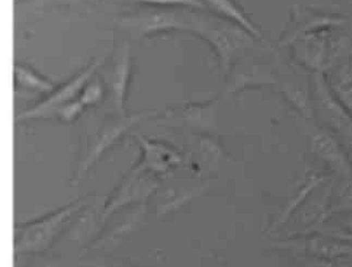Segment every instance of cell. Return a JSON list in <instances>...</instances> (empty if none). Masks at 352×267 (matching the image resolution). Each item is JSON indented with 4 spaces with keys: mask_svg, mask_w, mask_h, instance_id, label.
I'll use <instances>...</instances> for the list:
<instances>
[{
    "mask_svg": "<svg viewBox=\"0 0 352 267\" xmlns=\"http://www.w3.org/2000/svg\"><path fill=\"white\" fill-rule=\"evenodd\" d=\"M92 200L85 197L60 207L30 223L14 227V253L19 255L40 254L50 249L69 224Z\"/></svg>",
    "mask_w": 352,
    "mask_h": 267,
    "instance_id": "cell-1",
    "label": "cell"
},
{
    "mask_svg": "<svg viewBox=\"0 0 352 267\" xmlns=\"http://www.w3.org/2000/svg\"><path fill=\"white\" fill-rule=\"evenodd\" d=\"M155 115V111H142L130 115H119L115 113L109 118H106L87 141L85 154L82 155L72 179V184L76 186L79 184L85 178L87 171L100 160L108 149H111L119 140L122 139L126 132L139 125L141 121Z\"/></svg>",
    "mask_w": 352,
    "mask_h": 267,
    "instance_id": "cell-2",
    "label": "cell"
},
{
    "mask_svg": "<svg viewBox=\"0 0 352 267\" xmlns=\"http://www.w3.org/2000/svg\"><path fill=\"white\" fill-rule=\"evenodd\" d=\"M105 57L95 58L94 61L82 69L79 74L69 80L66 83L61 84L60 87H56L53 93L45 97L42 102L22 111L16 116V122L23 121L37 120V119H56V115L63 106L79 97L83 87L93 79Z\"/></svg>",
    "mask_w": 352,
    "mask_h": 267,
    "instance_id": "cell-3",
    "label": "cell"
},
{
    "mask_svg": "<svg viewBox=\"0 0 352 267\" xmlns=\"http://www.w3.org/2000/svg\"><path fill=\"white\" fill-rule=\"evenodd\" d=\"M161 186L157 175L148 171H143L137 167L132 168L120 181L107 202H105L103 213V224L105 225L115 213L131 205H146L156 190Z\"/></svg>",
    "mask_w": 352,
    "mask_h": 267,
    "instance_id": "cell-4",
    "label": "cell"
},
{
    "mask_svg": "<svg viewBox=\"0 0 352 267\" xmlns=\"http://www.w3.org/2000/svg\"><path fill=\"white\" fill-rule=\"evenodd\" d=\"M137 140L141 149V160L134 167L140 171H148L156 175H163L182 164V155L170 145L147 139L140 134H138Z\"/></svg>",
    "mask_w": 352,
    "mask_h": 267,
    "instance_id": "cell-5",
    "label": "cell"
},
{
    "mask_svg": "<svg viewBox=\"0 0 352 267\" xmlns=\"http://www.w3.org/2000/svg\"><path fill=\"white\" fill-rule=\"evenodd\" d=\"M216 103L188 104L182 107L167 110L164 113L160 125L167 127H182L206 131L213 125Z\"/></svg>",
    "mask_w": 352,
    "mask_h": 267,
    "instance_id": "cell-6",
    "label": "cell"
},
{
    "mask_svg": "<svg viewBox=\"0 0 352 267\" xmlns=\"http://www.w3.org/2000/svg\"><path fill=\"white\" fill-rule=\"evenodd\" d=\"M132 76V54L129 43L119 50L111 74V95L115 113L126 115V100Z\"/></svg>",
    "mask_w": 352,
    "mask_h": 267,
    "instance_id": "cell-7",
    "label": "cell"
},
{
    "mask_svg": "<svg viewBox=\"0 0 352 267\" xmlns=\"http://www.w3.org/2000/svg\"><path fill=\"white\" fill-rule=\"evenodd\" d=\"M284 248L297 249L318 259H334L352 255V244L323 236L292 239L285 242Z\"/></svg>",
    "mask_w": 352,
    "mask_h": 267,
    "instance_id": "cell-8",
    "label": "cell"
},
{
    "mask_svg": "<svg viewBox=\"0 0 352 267\" xmlns=\"http://www.w3.org/2000/svg\"><path fill=\"white\" fill-rule=\"evenodd\" d=\"M311 147L314 154L325 162L340 178L352 177L351 160H348L333 136L325 132H318L313 136Z\"/></svg>",
    "mask_w": 352,
    "mask_h": 267,
    "instance_id": "cell-9",
    "label": "cell"
},
{
    "mask_svg": "<svg viewBox=\"0 0 352 267\" xmlns=\"http://www.w3.org/2000/svg\"><path fill=\"white\" fill-rule=\"evenodd\" d=\"M14 82L19 89L46 96L56 89L55 84L47 78H45L30 67L20 63L14 65Z\"/></svg>",
    "mask_w": 352,
    "mask_h": 267,
    "instance_id": "cell-10",
    "label": "cell"
},
{
    "mask_svg": "<svg viewBox=\"0 0 352 267\" xmlns=\"http://www.w3.org/2000/svg\"><path fill=\"white\" fill-rule=\"evenodd\" d=\"M208 9L215 12L217 16L227 19L229 21L238 24L239 27L243 28L250 34L258 35L256 28L250 21L243 11L236 5L234 0H202Z\"/></svg>",
    "mask_w": 352,
    "mask_h": 267,
    "instance_id": "cell-11",
    "label": "cell"
},
{
    "mask_svg": "<svg viewBox=\"0 0 352 267\" xmlns=\"http://www.w3.org/2000/svg\"><path fill=\"white\" fill-rule=\"evenodd\" d=\"M145 206L146 205H140L137 212L133 213L126 222L121 223V225L113 229L109 235L95 240L94 244H92L89 249H100L102 246H113L118 244L119 241L124 240L130 233L135 231L143 223L146 214Z\"/></svg>",
    "mask_w": 352,
    "mask_h": 267,
    "instance_id": "cell-12",
    "label": "cell"
},
{
    "mask_svg": "<svg viewBox=\"0 0 352 267\" xmlns=\"http://www.w3.org/2000/svg\"><path fill=\"white\" fill-rule=\"evenodd\" d=\"M342 182L337 186L336 191L331 197L329 212H352V177L342 179Z\"/></svg>",
    "mask_w": 352,
    "mask_h": 267,
    "instance_id": "cell-13",
    "label": "cell"
},
{
    "mask_svg": "<svg viewBox=\"0 0 352 267\" xmlns=\"http://www.w3.org/2000/svg\"><path fill=\"white\" fill-rule=\"evenodd\" d=\"M130 3L154 7L155 9L190 8L208 11L202 0H128Z\"/></svg>",
    "mask_w": 352,
    "mask_h": 267,
    "instance_id": "cell-14",
    "label": "cell"
},
{
    "mask_svg": "<svg viewBox=\"0 0 352 267\" xmlns=\"http://www.w3.org/2000/svg\"><path fill=\"white\" fill-rule=\"evenodd\" d=\"M105 94V87L98 79H92L83 87L78 100L83 104L85 108L98 105L103 100Z\"/></svg>",
    "mask_w": 352,
    "mask_h": 267,
    "instance_id": "cell-15",
    "label": "cell"
},
{
    "mask_svg": "<svg viewBox=\"0 0 352 267\" xmlns=\"http://www.w3.org/2000/svg\"><path fill=\"white\" fill-rule=\"evenodd\" d=\"M87 108L83 106L78 98L72 102H69L66 105L63 106L58 110V113L56 115V119L63 121V122H72L76 119L79 118L81 114L85 111Z\"/></svg>",
    "mask_w": 352,
    "mask_h": 267,
    "instance_id": "cell-16",
    "label": "cell"
},
{
    "mask_svg": "<svg viewBox=\"0 0 352 267\" xmlns=\"http://www.w3.org/2000/svg\"><path fill=\"white\" fill-rule=\"evenodd\" d=\"M81 265L89 267H131L126 263L116 261V259H107V257L89 261V262L82 263Z\"/></svg>",
    "mask_w": 352,
    "mask_h": 267,
    "instance_id": "cell-17",
    "label": "cell"
},
{
    "mask_svg": "<svg viewBox=\"0 0 352 267\" xmlns=\"http://www.w3.org/2000/svg\"><path fill=\"white\" fill-rule=\"evenodd\" d=\"M339 100L342 106L352 116V87H344L339 89Z\"/></svg>",
    "mask_w": 352,
    "mask_h": 267,
    "instance_id": "cell-18",
    "label": "cell"
},
{
    "mask_svg": "<svg viewBox=\"0 0 352 267\" xmlns=\"http://www.w3.org/2000/svg\"><path fill=\"white\" fill-rule=\"evenodd\" d=\"M351 165H352V160H351Z\"/></svg>",
    "mask_w": 352,
    "mask_h": 267,
    "instance_id": "cell-19",
    "label": "cell"
}]
</instances>
